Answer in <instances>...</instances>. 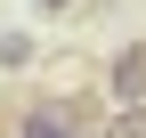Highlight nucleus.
<instances>
[{
	"label": "nucleus",
	"instance_id": "1",
	"mask_svg": "<svg viewBox=\"0 0 146 138\" xmlns=\"http://www.w3.org/2000/svg\"><path fill=\"white\" fill-rule=\"evenodd\" d=\"M0 138H89V106L81 98H25Z\"/></svg>",
	"mask_w": 146,
	"mask_h": 138
},
{
	"label": "nucleus",
	"instance_id": "2",
	"mask_svg": "<svg viewBox=\"0 0 146 138\" xmlns=\"http://www.w3.org/2000/svg\"><path fill=\"white\" fill-rule=\"evenodd\" d=\"M106 98H114V114H122V106H146V41L114 49V65H106Z\"/></svg>",
	"mask_w": 146,
	"mask_h": 138
},
{
	"label": "nucleus",
	"instance_id": "3",
	"mask_svg": "<svg viewBox=\"0 0 146 138\" xmlns=\"http://www.w3.org/2000/svg\"><path fill=\"white\" fill-rule=\"evenodd\" d=\"M106 138H146V106H122V114H106Z\"/></svg>",
	"mask_w": 146,
	"mask_h": 138
},
{
	"label": "nucleus",
	"instance_id": "4",
	"mask_svg": "<svg viewBox=\"0 0 146 138\" xmlns=\"http://www.w3.org/2000/svg\"><path fill=\"white\" fill-rule=\"evenodd\" d=\"M33 8H41V16H73L81 0H33Z\"/></svg>",
	"mask_w": 146,
	"mask_h": 138
}]
</instances>
